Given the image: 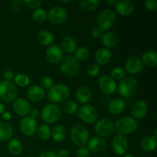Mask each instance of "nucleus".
Here are the masks:
<instances>
[{"label":"nucleus","instance_id":"nucleus-35","mask_svg":"<svg viewBox=\"0 0 157 157\" xmlns=\"http://www.w3.org/2000/svg\"><path fill=\"white\" fill-rule=\"evenodd\" d=\"M32 18L37 22H43L46 21L48 18V13L44 9H35L32 13Z\"/></svg>","mask_w":157,"mask_h":157},{"label":"nucleus","instance_id":"nucleus-36","mask_svg":"<svg viewBox=\"0 0 157 157\" xmlns=\"http://www.w3.org/2000/svg\"><path fill=\"white\" fill-rule=\"evenodd\" d=\"M14 79H15V85L19 87H25L30 83V78L25 74H18L14 78Z\"/></svg>","mask_w":157,"mask_h":157},{"label":"nucleus","instance_id":"nucleus-31","mask_svg":"<svg viewBox=\"0 0 157 157\" xmlns=\"http://www.w3.org/2000/svg\"><path fill=\"white\" fill-rule=\"evenodd\" d=\"M53 140L56 142H62L66 137V129L62 125H57L52 132Z\"/></svg>","mask_w":157,"mask_h":157},{"label":"nucleus","instance_id":"nucleus-47","mask_svg":"<svg viewBox=\"0 0 157 157\" xmlns=\"http://www.w3.org/2000/svg\"><path fill=\"white\" fill-rule=\"evenodd\" d=\"M3 77L5 78V79L10 81L11 80H12L14 78H15L13 72L11 71H6L4 72V74H3Z\"/></svg>","mask_w":157,"mask_h":157},{"label":"nucleus","instance_id":"nucleus-22","mask_svg":"<svg viewBox=\"0 0 157 157\" xmlns=\"http://www.w3.org/2000/svg\"><path fill=\"white\" fill-rule=\"evenodd\" d=\"M45 93H44V89L38 85L32 86L29 89L27 93V96L29 100L34 102H38L41 101L44 98Z\"/></svg>","mask_w":157,"mask_h":157},{"label":"nucleus","instance_id":"nucleus-33","mask_svg":"<svg viewBox=\"0 0 157 157\" xmlns=\"http://www.w3.org/2000/svg\"><path fill=\"white\" fill-rule=\"evenodd\" d=\"M9 150L12 155L18 156L22 151V144L17 139L11 140L9 143Z\"/></svg>","mask_w":157,"mask_h":157},{"label":"nucleus","instance_id":"nucleus-38","mask_svg":"<svg viewBox=\"0 0 157 157\" xmlns=\"http://www.w3.org/2000/svg\"><path fill=\"white\" fill-rule=\"evenodd\" d=\"M126 76V71L121 67H115L111 71V78L113 80H123Z\"/></svg>","mask_w":157,"mask_h":157},{"label":"nucleus","instance_id":"nucleus-43","mask_svg":"<svg viewBox=\"0 0 157 157\" xmlns=\"http://www.w3.org/2000/svg\"><path fill=\"white\" fill-rule=\"evenodd\" d=\"M91 35L94 38H100L103 36V35H104V30L98 25L95 26V27H94L93 29H92Z\"/></svg>","mask_w":157,"mask_h":157},{"label":"nucleus","instance_id":"nucleus-26","mask_svg":"<svg viewBox=\"0 0 157 157\" xmlns=\"http://www.w3.org/2000/svg\"><path fill=\"white\" fill-rule=\"evenodd\" d=\"M13 129L9 124L0 121V140L6 141L12 138Z\"/></svg>","mask_w":157,"mask_h":157},{"label":"nucleus","instance_id":"nucleus-4","mask_svg":"<svg viewBox=\"0 0 157 157\" xmlns=\"http://www.w3.org/2000/svg\"><path fill=\"white\" fill-rule=\"evenodd\" d=\"M61 71L67 77H74L78 75L81 69L79 61L72 55H67L62 58L60 64Z\"/></svg>","mask_w":157,"mask_h":157},{"label":"nucleus","instance_id":"nucleus-25","mask_svg":"<svg viewBox=\"0 0 157 157\" xmlns=\"http://www.w3.org/2000/svg\"><path fill=\"white\" fill-rule=\"evenodd\" d=\"M125 101L122 98H114L112 100L111 102L109 104V110L110 113L113 115H117L121 113L125 108Z\"/></svg>","mask_w":157,"mask_h":157},{"label":"nucleus","instance_id":"nucleus-15","mask_svg":"<svg viewBox=\"0 0 157 157\" xmlns=\"http://www.w3.org/2000/svg\"><path fill=\"white\" fill-rule=\"evenodd\" d=\"M125 68L128 73L136 75L140 73L144 69V64L139 57L132 56L127 58L125 63Z\"/></svg>","mask_w":157,"mask_h":157},{"label":"nucleus","instance_id":"nucleus-8","mask_svg":"<svg viewBox=\"0 0 157 157\" xmlns=\"http://www.w3.org/2000/svg\"><path fill=\"white\" fill-rule=\"evenodd\" d=\"M116 21V15L111 9H104L98 14L97 17V23L103 30L111 29Z\"/></svg>","mask_w":157,"mask_h":157},{"label":"nucleus","instance_id":"nucleus-27","mask_svg":"<svg viewBox=\"0 0 157 157\" xmlns=\"http://www.w3.org/2000/svg\"><path fill=\"white\" fill-rule=\"evenodd\" d=\"M142 62L143 64L147 65V67H155L157 64V55L155 52H146L144 53L142 56Z\"/></svg>","mask_w":157,"mask_h":157},{"label":"nucleus","instance_id":"nucleus-14","mask_svg":"<svg viewBox=\"0 0 157 157\" xmlns=\"http://www.w3.org/2000/svg\"><path fill=\"white\" fill-rule=\"evenodd\" d=\"M128 140L124 135H117L112 141V147L117 155H124L128 150Z\"/></svg>","mask_w":157,"mask_h":157},{"label":"nucleus","instance_id":"nucleus-40","mask_svg":"<svg viewBox=\"0 0 157 157\" xmlns=\"http://www.w3.org/2000/svg\"><path fill=\"white\" fill-rule=\"evenodd\" d=\"M54 81L51 77L44 76L41 80V86L42 88L50 89L53 86Z\"/></svg>","mask_w":157,"mask_h":157},{"label":"nucleus","instance_id":"nucleus-42","mask_svg":"<svg viewBox=\"0 0 157 157\" xmlns=\"http://www.w3.org/2000/svg\"><path fill=\"white\" fill-rule=\"evenodd\" d=\"M22 3L29 9H37L39 8V6H41L42 1L41 0H29V1H23Z\"/></svg>","mask_w":157,"mask_h":157},{"label":"nucleus","instance_id":"nucleus-48","mask_svg":"<svg viewBox=\"0 0 157 157\" xmlns=\"http://www.w3.org/2000/svg\"><path fill=\"white\" fill-rule=\"evenodd\" d=\"M39 157H57V155L54 152L44 151L40 154Z\"/></svg>","mask_w":157,"mask_h":157},{"label":"nucleus","instance_id":"nucleus-7","mask_svg":"<svg viewBox=\"0 0 157 157\" xmlns=\"http://www.w3.org/2000/svg\"><path fill=\"white\" fill-rule=\"evenodd\" d=\"M71 138L76 145L84 146L89 140L88 130L81 124L74 126L71 130Z\"/></svg>","mask_w":157,"mask_h":157},{"label":"nucleus","instance_id":"nucleus-1","mask_svg":"<svg viewBox=\"0 0 157 157\" xmlns=\"http://www.w3.org/2000/svg\"><path fill=\"white\" fill-rule=\"evenodd\" d=\"M139 84L136 78L127 77L121 80L118 85L117 90L119 94L124 98H130L137 91Z\"/></svg>","mask_w":157,"mask_h":157},{"label":"nucleus","instance_id":"nucleus-16","mask_svg":"<svg viewBox=\"0 0 157 157\" xmlns=\"http://www.w3.org/2000/svg\"><path fill=\"white\" fill-rule=\"evenodd\" d=\"M46 59L51 64H58L62 60L63 51L61 47L56 44H52L46 51Z\"/></svg>","mask_w":157,"mask_h":157},{"label":"nucleus","instance_id":"nucleus-39","mask_svg":"<svg viewBox=\"0 0 157 157\" xmlns=\"http://www.w3.org/2000/svg\"><path fill=\"white\" fill-rule=\"evenodd\" d=\"M64 111L67 113L71 114V113H75V112L78 110V104L76 102L73 101H69L64 104Z\"/></svg>","mask_w":157,"mask_h":157},{"label":"nucleus","instance_id":"nucleus-37","mask_svg":"<svg viewBox=\"0 0 157 157\" xmlns=\"http://www.w3.org/2000/svg\"><path fill=\"white\" fill-rule=\"evenodd\" d=\"M74 57H75L78 61H85V60H87V58L89 57V50L87 49V48L86 47L78 48L76 49V51H75V55Z\"/></svg>","mask_w":157,"mask_h":157},{"label":"nucleus","instance_id":"nucleus-6","mask_svg":"<svg viewBox=\"0 0 157 157\" xmlns=\"http://www.w3.org/2000/svg\"><path fill=\"white\" fill-rule=\"evenodd\" d=\"M61 114V108L57 104H48L42 109L41 119L46 124H55L60 119Z\"/></svg>","mask_w":157,"mask_h":157},{"label":"nucleus","instance_id":"nucleus-56","mask_svg":"<svg viewBox=\"0 0 157 157\" xmlns=\"http://www.w3.org/2000/svg\"><path fill=\"white\" fill-rule=\"evenodd\" d=\"M13 2L14 3H21V2H22V1H13Z\"/></svg>","mask_w":157,"mask_h":157},{"label":"nucleus","instance_id":"nucleus-52","mask_svg":"<svg viewBox=\"0 0 157 157\" xmlns=\"http://www.w3.org/2000/svg\"><path fill=\"white\" fill-rule=\"evenodd\" d=\"M4 110H5L4 106H3V104H2L1 103H0V113H2L3 112H4Z\"/></svg>","mask_w":157,"mask_h":157},{"label":"nucleus","instance_id":"nucleus-41","mask_svg":"<svg viewBox=\"0 0 157 157\" xmlns=\"http://www.w3.org/2000/svg\"><path fill=\"white\" fill-rule=\"evenodd\" d=\"M100 73V67L98 64H91L87 67V74L90 77H95Z\"/></svg>","mask_w":157,"mask_h":157},{"label":"nucleus","instance_id":"nucleus-23","mask_svg":"<svg viewBox=\"0 0 157 157\" xmlns=\"http://www.w3.org/2000/svg\"><path fill=\"white\" fill-rule=\"evenodd\" d=\"M61 50L67 54H72L77 49V42L75 38L71 36H64L61 39Z\"/></svg>","mask_w":157,"mask_h":157},{"label":"nucleus","instance_id":"nucleus-19","mask_svg":"<svg viewBox=\"0 0 157 157\" xmlns=\"http://www.w3.org/2000/svg\"><path fill=\"white\" fill-rule=\"evenodd\" d=\"M107 146L105 139L101 136H94L87 142V149L89 151L100 152L104 150Z\"/></svg>","mask_w":157,"mask_h":157},{"label":"nucleus","instance_id":"nucleus-29","mask_svg":"<svg viewBox=\"0 0 157 157\" xmlns=\"http://www.w3.org/2000/svg\"><path fill=\"white\" fill-rule=\"evenodd\" d=\"M38 40L42 45H51L54 41V35L49 31L43 30L38 33Z\"/></svg>","mask_w":157,"mask_h":157},{"label":"nucleus","instance_id":"nucleus-9","mask_svg":"<svg viewBox=\"0 0 157 157\" xmlns=\"http://www.w3.org/2000/svg\"><path fill=\"white\" fill-rule=\"evenodd\" d=\"M78 117L81 121L87 124H93L98 117L97 109L90 104H84L78 110Z\"/></svg>","mask_w":157,"mask_h":157},{"label":"nucleus","instance_id":"nucleus-55","mask_svg":"<svg viewBox=\"0 0 157 157\" xmlns=\"http://www.w3.org/2000/svg\"><path fill=\"white\" fill-rule=\"evenodd\" d=\"M71 0H69V1H61V2L63 3H69V2H71Z\"/></svg>","mask_w":157,"mask_h":157},{"label":"nucleus","instance_id":"nucleus-57","mask_svg":"<svg viewBox=\"0 0 157 157\" xmlns=\"http://www.w3.org/2000/svg\"><path fill=\"white\" fill-rule=\"evenodd\" d=\"M28 157H32V156H28Z\"/></svg>","mask_w":157,"mask_h":157},{"label":"nucleus","instance_id":"nucleus-18","mask_svg":"<svg viewBox=\"0 0 157 157\" xmlns=\"http://www.w3.org/2000/svg\"><path fill=\"white\" fill-rule=\"evenodd\" d=\"M13 110L18 116H27L31 111V105L27 100L19 98L14 103Z\"/></svg>","mask_w":157,"mask_h":157},{"label":"nucleus","instance_id":"nucleus-3","mask_svg":"<svg viewBox=\"0 0 157 157\" xmlns=\"http://www.w3.org/2000/svg\"><path fill=\"white\" fill-rule=\"evenodd\" d=\"M138 123L131 117H125L116 121L114 130L120 135L130 134L136 130Z\"/></svg>","mask_w":157,"mask_h":157},{"label":"nucleus","instance_id":"nucleus-44","mask_svg":"<svg viewBox=\"0 0 157 157\" xmlns=\"http://www.w3.org/2000/svg\"><path fill=\"white\" fill-rule=\"evenodd\" d=\"M144 6L148 10L156 11L157 9V1L156 0H147L144 2Z\"/></svg>","mask_w":157,"mask_h":157},{"label":"nucleus","instance_id":"nucleus-17","mask_svg":"<svg viewBox=\"0 0 157 157\" xmlns=\"http://www.w3.org/2000/svg\"><path fill=\"white\" fill-rule=\"evenodd\" d=\"M115 9L118 14L124 16H127L133 14L134 11V6L133 2L129 0H120L117 2Z\"/></svg>","mask_w":157,"mask_h":157},{"label":"nucleus","instance_id":"nucleus-34","mask_svg":"<svg viewBox=\"0 0 157 157\" xmlns=\"http://www.w3.org/2000/svg\"><path fill=\"white\" fill-rule=\"evenodd\" d=\"M38 136L41 140H47L52 136V131L51 129L47 124H41L38 129Z\"/></svg>","mask_w":157,"mask_h":157},{"label":"nucleus","instance_id":"nucleus-49","mask_svg":"<svg viewBox=\"0 0 157 157\" xmlns=\"http://www.w3.org/2000/svg\"><path fill=\"white\" fill-rule=\"evenodd\" d=\"M30 114V117H32L34 119H36L38 117V115H39V111H38V110H37V109H33V110H31Z\"/></svg>","mask_w":157,"mask_h":157},{"label":"nucleus","instance_id":"nucleus-30","mask_svg":"<svg viewBox=\"0 0 157 157\" xmlns=\"http://www.w3.org/2000/svg\"><path fill=\"white\" fill-rule=\"evenodd\" d=\"M101 38H102V43L107 48H113L117 44V37L111 32L104 33Z\"/></svg>","mask_w":157,"mask_h":157},{"label":"nucleus","instance_id":"nucleus-53","mask_svg":"<svg viewBox=\"0 0 157 157\" xmlns=\"http://www.w3.org/2000/svg\"><path fill=\"white\" fill-rule=\"evenodd\" d=\"M153 138H155V139H157V130H154V133H153Z\"/></svg>","mask_w":157,"mask_h":157},{"label":"nucleus","instance_id":"nucleus-54","mask_svg":"<svg viewBox=\"0 0 157 157\" xmlns=\"http://www.w3.org/2000/svg\"><path fill=\"white\" fill-rule=\"evenodd\" d=\"M124 157H136V156H133V155H132V154H127L124 156Z\"/></svg>","mask_w":157,"mask_h":157},{"label":"nucleus","instance_id":"nucleus-46","mask_svg":"<svg viewBox=\"0 0 157 157\" xmlns=\"http://www.w3.org/2000/svg\"><path fill=\"white\" fill-rule=\"evenodd\" d=\"M57 157H69L70 156V152L66 149H61L58 150L57 153Z\"/></svg>","mask_w":157,"mask_h":157},{"label":"nucleus","instance_id":"nucleus-2","mask_svg":"<svg viewBox=\"0 0 157 157\" xmlns=\"http://www.w3.org/2000/svg\"><path fill=\"white\" fill-rule=\"evenodd\" d=\"M70 95V90L65 84H56L53 85L48 90V98L49 101L54 104L62 103L67 99Z\"/></svg>","mask_w":157,"mask_h":157},{"label":"nucleus","instance_id":"nucleus-21","mask_svg":"<svg viewBox=\"0 0 157 157\" xmlns=\"http://www.w3.org/2000/svg\"><path fill=\"white\" fill-rule=\"evenodd\" d=\"M111 52L108 48H103L96 52L94 55V59L100 65H105L107 63H109V61L111 59Z\"/></svg>","mask_w":157,"mask_h":157},{"label":"nucleus","instance_id":"nucleus-5","mask_svg":"<svg viewBox=\"0 0 157 157\" xmlns=\"http://www.w3.org/2000/svg\"><path fill=\"white\" fill-rule=\"evenodd\" d=\"M18 88L15 83L10 81L0 82V98L5 102L10 103L16 99Z\"/></svg>","mask_w":157,"mask_h":157},{"label":"nucleus","instance_id":"nucleus-45","mask_svg":"<svg viewBox=\"0 0 157 157\" xmlns=\"http://www.w3.org/2000/svg\"><path fill=\"white\" fill-rule=\"evenodd\" d=\"M89 154H90V151L86 147H81L77 151L78 157H88Z\"/></svg>","mask_w":157,"mask_h":157},{"label":"nucleus","instance_id":"nucleus-24","mask_svg":"<svg viewBox=\"0 0 157 157\" xmlns=\"http://www.w3.org/2000/svg\"><path fill=\"white\" fill-rule=\"evenodd\" d=\"M92 93L90 89L87 87H80L76 90L75 94V98L77 101L81 104H86L91 100Z\"/></svg>","mask_w":157,"mask_h":157},{"label":"nucleus","instance_id":"nucleus-28","mask_svg":"<svg viewBox=\"0 0 157 157\" xmlns=\"http://www.w3.org/2000/svg\"><path fill=\"white\" fill-rule=\"evenodd\" d=\"M140 147L146 152L153 151L156 147V140L153 136H145L141 140Z\"/></svg>","mask_w":157,"mask_h":157},{"label":"nucleus","instance_id":"nucleus-20","mask_svg":"<svg viewBox=\"0 0 157 157\" xmlns=\"http://www.w3.org/2000/svg\"><path fill=\"white\" fill-rule=\"evenodd\" d=\"M147 110H148V107L147 103L144 101H139L133 107L132 115L135 119H144L147 115Z\"/></svg>","mask_w":157,"mask_h":157},{"label":"nucleus","instance_id":"nucleus-10","mask_svg":"<svg viewBox=\"0 0 157 157\" xmlns=\"http://www.w3.org/2000/svg\"><path fill=\"white\" fill-rule=\"evenodd\" d=\"M95 132L101 137L110 136L114 130V124L110 119H101L98 121L94 127Z\"/></svg>","mask_w":157,"mask_h":157},{"label":"nucleus","instance_id":"nucleus-51","mask_svg":"<svg viewBox=\"0 0 157 157\" xmlns=\"http://www.w3.org/2000/svg\"><path fill=\"white\" fill-rule=\"evenodd\" d=\"M117 1H116V0H107V1H106V2L107 3H108L109 5H116V3H117Z\"/></svg>","mask_w":157,"mask_h":157},{"label":"nucleus","instance_id":"nucleus-12","mask_svg":"<svg viewBox=\"0 0 157 157\" xmlns=\"http://www.w3.org/2000/svg\"><path fill=\"white\" fill-rule=\"evenodd\" d=\"M19 128L21 133L25 136H32L37 129L36 119L32 117H24L20 121Z\"/></svg>","mask_w":157,"mask_h":157},{"label":"nucleus","instance_id":"nucleus-11","mask_svg":"<svg viewBox=\"0 0 157 157\" xmlns=\"http://www.w3.org/2000/svg\"><path fill=\"white\" fill-rule=\"evenodd\" d=\"M67 11L64 8L60 7V6H55V7L52 8L48 12V18L53 24H62L67 20Z\"/></svg>","mask_w":157,"mask_h":157},{"label":"nucleus","instance_id":"nucleus-32","mask_svg":"<svg viewBox=\"0 0 157 157\" xmlns=\"http://www.w3.org/2000/svg\"><path fill=\"white\" fill-rule=\"evenodd\" d=\"M99 0H81L79 2V6L81 9L86 12H90L94 10L99 6Z\"/></svg>","mask_w":157,"mask_h":157},{"label":"nucleus","instance_id":"nucleus-13","mask_svg":"<svg viewBox=\"0 0 157 157\" xmlns=\"http://www.w3.org/2000/svg\"><path fill=\"white\" fill-rule=\"evenodd\" d=\"M99 87L106 94H113L117 90V84L110 76L104 75L99 78Z\"/></svg>","mask_w":157,"mask_h":157},{"label":"nucleus","instance_id":"nucleus-50","mask_svg":"<svg viewBox=\"0 0 157 157\" xmlns=\"http://www.w3.org/2000/svg\"><path fill=\"white\" fill-rule=\"evenodd\" d=\"M2 117L3 119L6 121H9L12 118V115H11L10 112L9 111H4L2 113Z\"/></svg>","mask_w":157,"mask_h":157}]
</instances>
